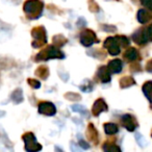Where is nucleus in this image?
<instances>
[{
    "label": "nucleus",
    "instance_id": "19",
    "mask_svg": "<svg viewBox=\"0 0 152 152\" xmlns=\"http://www.w3.org/2000/svg\"><path fill=\"white\" fill-rule=\"evenodd\" d=\"M135 85V80L131 77V76H124L120 79V87L122 89H125V88H129L131 86Z\"/></svg>",
    "mask_w": 152,
    "mask_h": 152
},
{
    "label": "nucleus",
    "instance_id": "18",
    "mask_svg": "<svg viewBox=\"0 0 152 152\" xmlns=\"http://www.w3.org/2000/svg\"><path fill=\"white\" fill-rule=\"evenodd\" d=\"M11 99L13 100L15 103H21V102L23 101V100H24L23 91H22L21 88H18V89H16L15 91L12 93Z\"/></svg>",
    "mask_w": 152,
    "mask_h": 152
},
{
    "label": "nucleus",
    "instance_id": "3",
    "mask_svg": "<svg viewBox=\"0 0 152 152\" xmlns=\"http://www.w3.org/2000/svg\"><path fill=\"white\" fill-rule=\"evenodd\" d=\"M31 36L34 38V41H32V47L34 48H40L47 43L46 29L43 26L34 27L31 30Z\"/></svg>",
    "mask_w": 152,
    "mask_h": 152
},
{
    "label": "nucleus",
    "instance_id": "16",
    "mask_svg": "<svg viewBox=\"0 0 152 152\" xmlns=\"http://www.w3.org/2000/svg\"><path fill=\"white\" fill-rule=\"evenodd\" d=\"M137 57H139V52H137V49L133 48V47H130V48H128L126 51H125V53H124V58L127 59V61H137Z\"/></svg>",
    "mask_w": 152,
    "mask_h": 152
},
{
    "label": "nucleus",
    "instance_id": "32",
    "mask_svg": "<svg viewBox=\"0 0 152 152\" xmlns=\"http://www.w3.org/2000/svg\"><path fill=\"white\" fill-rule=\"evenodd\" d=\"M101 28H102V30L107 31V32H115L117 30V28L115 27L114 25H102Z\"/></svg>",
    "mask_w": 152,
    "mask_h": 152
},
{
    "label": "nucleus",
    "instance_id": "31",
    "mask_svg": "<svg viewBox=\"0 0 152 152\" xmlns=\"http://www.w3.org/2000/svg\"><path fill=\"white\" fill-rule=\"evenodd\" d=\"M27 83H28V85H29L31 88H34V89H39V88L41 87V83L34 78H28Z\"/></svg>",
    "mask_w": 152,
    "mask_h": 152
},
{
    "label": "nucleus",
    "instance_id": "7",
    "mask_svg": "<svg viewBox=\"0 0 152 152\" xmlns=\"http://www.w3.org/2000/svg\"><path fill=\"white\" fill-rule=\"evenodd\" d=\"M121 122H122V125L127 129L128 131L132 132V131L135 130V128L137 127V122L135 120V118L133 116H131L130 114H125L122 116L121 118Z\"/></svg>",
    "mask_w": 152,
    "mask_h": 152
},
{
    "label": "nucleus",
    "instance_id": "22",
    "mask_svg": "<svg viewBox=\"0 0 152 152\" xmlns=\"http://www.w3.org/2000/svg\"><path fill=\"white\" fill-rule=\"evenodd\" d=\"M68 42V40L63 36V34H57L53 37V45L56 47H61Z\"/></svg>",
    "mask_w": 152,
    "mask_h": 152
},
{
    "label": "nucleus",
    "instance_id": "35",
    "mask_svg": "<svg viewBox=\"0 0 152 152\" xmlns=\"http://www.w3.org/2000/svg\"><path fill=\"white\" fill-rule=\"evenodd\" d=\"M131 71L132 72H139L140 69H141V66L139 65L137 63H135L134 65H131Z\"/></svg>",
    "mask_w": 152,
    "mask_h": 152
},
{
    "label": "nucleus",
    "instance_id": "12",
    "mask_svg": "<svg viewBox=\"0 0 152 152\" xmlns=\"http://www.w3.org/2000/svg\"><path fill=\"white\" fill-rule=\"evenodd\" d=\"M97 76L99 77L100 81L103 83H107L110 81V71L105 66H101V67L98 69Z\"/></svg>",
    "mask_w": 152,
    "mask_h": 152
},
{
    "label": "nucleus",
    "instance_id": "25",
    "mask_svg": "<svg viewBox=\"0 0 152 152\" xmlns=\"http://www.w3.org/2000/svg\"><path fill=\"white\" fill-rule=\"evenodd\" d=\"M65 98L69 100V101H74V102L80 101V100H81V96L79 95V94H76V93H67V94H65Z\"/></svg>",
    "mask_w": 152,
    "mask_h": 152
},
{
    "label": "nucleus",
    "instance_id": "34",
    "mask_svg": "<svg viewBox=\"0 0 152 152\" xmlns=\"http://www.w3.org/2000/svg\"><path fill=\"white\" fill-rule=\"evenodd\" d=\"M78 145L80 146V147L83 148V149H89V148H90V145L87 143V142L83 141V140H79Z\"/></svg>",
    "mask_w": 152,
    "mask_h": 152
},
{
    "label": "nucleus",
    "instance_id": "17",
    "mask_svg": "<svg viewBox=\"0 0 152 152\" xmlns=\"http://www.w3.org/2000/svg\"><path fill=\"white\" fill-rule=\"evenodd\" d=\"M34 75H36L37 77H40L43 80H45V79L48 78V76H49V69L46 66H41V67H39L38 69L36 70Z\"/></svg>",
    "mask_w": 152,
    "mask_h": 152
},
{
    "label": "nucleus",
    "instance_id": "20",
    "mask_svg": "<svg viewBox=\"0 0 152 152\" xmlns=\"http://www.w3.org/2000/svg\"><path fill=\"white\" fill-rule=\"evenodd\" d=\"M104 127V131H105L106 134H116L118 132L119 128H118V125L115 124V123H105L103 125Z\"/></svg>",
    "mask_w": 152,
    "mask_h": 152
},
{
    "label": "nucleus",
    "instance_id": "9",
    "mask_svg": "<svg viewBox=\"0 0 152 152\" xmlns=\"http://www.w3.org/2000/svg\"><path fill=\"white\" fill-rule=\"evenodd\" d=\"M132 39H133V41L139 45L146 44V43L149 41L147 28H141V29L137 30V31L132 34Z\"/></svg>",
    "mask_w": 152,
    "mask_h": 152
},
{
    "label": "nucleus",
    "instance_id": "13",
    "mask_svg": "<svg viewBox=\"0 0 152 152\" xmlns=\"http://www.w3.org/2000/svg\"><path fill=\"white\" fill-rule=\"evenodd\" d=\"M122 67H123V64L121 59H113L107 65V68L110 71V73H114V74L120 73L122 71Z\"/></svg>",
    "mask_w": 152,
    "mask_h": 152
},
{
    "label": "nucleus",
    "instance_id": "27",
    "mask_svg": "<svg viewBox=\"0 0 152 152\" xmlns=\"http://www.w3.org/2000/svg\"><path fill=\"white\" fill-rule=\"evenodd\" d=\"M79 88H80V90L83 92H91L94 87H93V83H92L89 79H86L85 83H83V85H80Z\"/></svg>",
    "mask_w": 152,
    "mask_h": 152
},
{
    "label": "nucleus",
    "instance_id": "23",
    "mask_svg": "<svg viewBox=\"0 0 152 152\" xmlns=\"http://www.w3.org/2000/svg\"><path fill=\"white\" fill-rule=\"evenodd\" d=\"M103 150L106 152H121V149L118 145L113 143H108V142H106L103 145Z\"/></svg>",
    "mask_w": 152,
    "mask_h": 152
},
{
    "label": "nucleus",
    "instance_id": "10",
    "mask_svg": "<svg viewBox=\"0 0 152 152\" xmlns=\"http://www.w3.org/2000/svg\"><path fill=\"white\" fill-rule=\"evenodd\" d=\"M107 110V104L104 101V99L99 98L95 101V103L93 104V107H92V114L95 117H98L101 113L106 112Z\"/></svg>",
    "mask_w": 152,
    "mask_h": 152
},
{
    "label": "nucleus",
    "instance_id": "4",
    "mask_svg": "<svg viewBox=\"0 0 152 152\" xmlns=\"http://www.w3.org/2000/svg\"><path fill=\"white\" fill-rule=\"evenodd\" d=\"M24 143H25V150L28 152L40 151L42 149V146L37 142V139L32 132H26L22 135Z\"/></svg>",
    "mask_w": 152,
    "mask_h": 152
},
{
    "label": "nucleus",
    "instance_id": "21",
    "mask_svg": "<svg viewBox=\"0 0 152 152\" xmlns=\"http://www.w3.org/2000/svg\"><path fill=\"white\" fill-rule=\"evenodd\" d=\"M71 108L73 110V112L79 113L81 116L86 117V118H89V117H90V115H89V113H88L87 108H86L85 106L80 105V104H74V105L71 106Z\"/></svg>",
    "mask_w": 152,
    "mask_h": 152
},
{
    "label": "nucleus",
    "instance_id": "14",
    "mask_svg": "<svg viewBox=\"0 0 152 152\" xmlns=\"http://www.w3.org/2000/svg\"><path fill=\"white\" fill-rule=\"evenodd\" d=\"M152 19V14L146 10H140L137 12V21L141 24H146Z\"/></svg>",
    "mask_w": 152,
    "mask_h": 152
},
{
    "label": "nucleus",
    "instance_id": "30",
    "mask_svg": "<svg viewBox=\"0 0 152 152\" xmlns=\"http://www.w3.org/2000/svg\"><path fill=\"white\" fill-rule=\"evenodd\" d=\"M117 40H118L120 46L122 47H127L129 45V40L124 36H118L117 37Z\"/></svg>",
    "mask_w": 152,
    "mask_h": 152
},
{
    "label": "nucleus",
    "instance_id": "37",
    "mask_svg": "<svg viewBox=\"0 0 152 152\" xmlns=\"http://www.w3.org/2000/svg\"><path fill=\"white\" fill-rule=\"evenodd\" d=\"M151 137H152V132H151Z\"/></svg>",
    "mask_w": 152,
    "mask_h": 152
},
{
    "label": "nucleus",
    "instance_id": "24",
    "mask_svg": "<svg viewBox=\"0 0 152 152\" xmlns=\"http://www.w3.org/2000/svg\"><path fill=\"white\" fill-rule=\"evenodd\" d=\"M88 54L91 55V56H93V57H97V58H104V57H105V53H103V51L99 50V49L89 50L88 51Z\"/></svg>",
    "mask_w": 152,
    "mask_h": 152
},
{
    "label": "nucleus",
    "instance_id": "11",
    "mask_svg": "<svg viewBox=\"0 0 152 152\" xmlns=\"http://www.w3.org/2000/svg\"><path fill=\"white\" fill-rule=\"evenodd\" d=\"M86 134H87L88 139H89L93 144H98V141H99V134H98L97 129L95 128V126H94L92 123H90V124L88 125Z\"/></svg>",
    "mask_w": 152,
    "mask_h": 152
},
{
    "label": "nucleus",
    "instance_id": "6",
    "mask_svg": "<svg viewBox=\"0 0 152 152\" xmlns=\"http://www.w3.org/2000/svg\"><path fill=\"white\" fill-rule=\"evenodd\" d=\"M104 47L107 49L110 55H118L120 53V44H119L117 37H110L104 42Z\"/></svg>",
    "mask_w": 152,
    "mask_h": 152
},
{
    "label": "nucleus",
    "instance_id": "1",
    "mask_svg": "<svg viewBox=\"0 0 152 152\" xmlns=\"http://www.w3.org/2000/svg\"><path fill=\"white\" fill-rule=\"evenodd\" d=\"M43 9L44 3L41 0H27L23 7L24 13L30 20L39 19L43 14Z\"/></svg>",
    "mask_w": 152,
    "mask_h": 152
},
{
    "label": "nucleus",
    "instance_id": "28",
    "mask_svg": "<svg viewBox=\"0 0 152 152\" xmlns=\"http://www.w3.org/2000/svg\"><path fill=\"white\" fill-rule=\"evenodd\" d=\"M89 10L93 13H98L100 11V7L95 0H89Z\"/></svg>",
    "mask_w": 152,
    "mask_h": 152
},
{
    "label": "nucleus",
    "instance_id": "15",
    "mask_svg": "<svg viewBox=\"0 0 152 152\" xmlns=\"http://www.w3.org/2000/svg\"><path fill=\"white\" fill-rule=\"evenodd\" d=\"M142 90H143V93L145 94L146 98L150 101V106L152 108V81L151 80L146 81L143 85Z\"/></svg>",
    "mask_w": 152,
    "mask_h": 152
},
{
    "label": "nucleus",
    "instance_id": "29",
    "mask_svg": "<svg viewBox=\"0 0 152 152\" xmlns=\"http://www.w3.org/2000/svg\"><path fill=\"white\" fill-rule=\"evenodd\" d=\"M134 137H135V140H137V144H139L141 147H145V146L147 145V142L145 141V139H144L143 135H142L141 133L135 132L134 133Z\"/></svg>",
    "mask_w": 152,
    "mask_h": 152
},
{
    "label": "nucleus",
    "instance_id": "26",
    "mask_svg": "<svg viewBox=\"0 0 152 152\" xmlns=\"http://www.w3.org/2000/svg\"><path fill=\"white\" fill-rule=\"evenodd\" d=\"M0 140H1V142H2L4 145H7V146H11V141L9 140V137H7V132H5L4 130H3V128L1 126H0Z\"/></svg>",
    "mask_w": 152,
    "mask_h": 152
},
{
    "label": "nucleus",
    "instance_id": "5",
    "mask_svg": "<svg viewBox=\"0 0 152 152\" xmlns=\"http://www.w3.org/2000/svg\"><path fill=\"white\" fill-rule=\"evenodd\" d=\"M98 42L96 34L91 29H85L80 34V43L85 47H90L94 43Z\"/></svg>",
    "mask_w": 152,
    "mask_h": 152
},
{
    "label": "nucleus",
    "instance_id": "8",
    "mask_svg": "<svg viewBox=\"0 0 152 152\" xmlns=\"http://www.w3.org/2000/svg\"><path fill=\"white\" fill-rule=\"evenodd\" d=\"M39 113L45 116H54L56 114V107L51 102H42L39 104Z\"/></svg>",
    "mask_w": 152,
    "mask_h": 152
},
{
    "label": "nucleus",
    "instance_id": "2",
    "mask_svg": "<svg viewBox=\"0 0 152 152\" xmlns=\"http://www.w3.org/2000/svg\"><path fill=\"white\" fill-rule=\"evenodd\" d=\"M52 58H65V54L59 50L58 47L54 46V45H51V46H47L46 48L43 49L41 52H39L37 54L34 61H48V59Z\"/></svg>",
    "mask_w": 152,
    "mask_h": 152
},
{
    "label": "nucleus",
    "instance_id": "36",
    "mask_svg": "<svg viewBox=\"0 0 152 152\" xmlns=\"http://www.w3.org/2000/svg\"><path fill=\"white\" fill-rule=\"evenodd\" d=\"M147 32H148V37H149V41H152V24L147 27Z\"/></svg>",
    "mask_w": 152,
    "mask_h": 152
},
{
    "label": "nucleus",
    "instance_id": "33",
    "mask_svg": "<svg viewBox=\"0 0 152 152\" xmlns=\"http://www.w3.org/2000/svg\"><path fill=\"white\" fill-rule=\"evenodd\" d=\"M140 1H141V3L144 7H147L150 11H152V0H140Z\"/></svg>",
    "mask_w": 152,
    "mask_h": 152
}]
</instances>
